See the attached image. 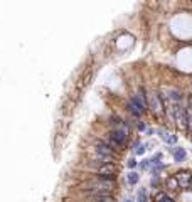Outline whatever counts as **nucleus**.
I'll return each mask as SVG.
<instances>
[{
	"label": "nucleus",
	"instance_id": "nucleus-7",
	"mask_svg": "<svg viewBox=\"0 0 192 202\" xmlns=\"http://www.w3.org/2000/svg\"><path fill=\"white\" fill-rule=\"evenodd\" d=\"M157 133H158L160 138H162V142H165L167 145H174V143L177 142V136H175V135H172V133H169L167 130H163V128L157 130Z\"/></svg>",
	"mask_w": 192,
	"mask_h": 202
},
{
	"label": "nucleus",
	"instance_id": "nucleus-4",
	"mask_svg": "<svg viewBox=\"0 0 192 202\" xmlns=\"http://www.w3.org/2000/svg\"><path fill=\"white\" fill-rule=\"evenodd\" d=\"M115 174H116V165L115 164H105V165L96 168V177H99V179L115 180Z\"/></svg>",
	"mask_w": 192,
	"mask_h": 202
},
{
	"label": "nucleus",
	"instance_id": "nucleus-13",
	"mask_svg": "<svg viewBox=\"0 0 192 202\" xmlns=\"http://www.w3.org/2000/svg\"><path fill=\"white\" fill-rule=\"evenodd\" d=\"M137 202H148V194H147V189L140 187V190H138V194H137Z\"/></svg>",
	"mask_w": 192,
	"mask_h": 202
},
{
	"label": "nucleus",
	"instance_id": "nucleus-9",
	"mask_svg": "<svg viewBox=\"0 0 192 202\" xmlns=\"http://www.w3.org/2000/svg\"><path fill=\"white\" fill-rule=\"evenodd\" d=\"M131 150H133V153L137 155V157H140V155H145V152H147V145H145V143H140L137 140V142L131 143Z\"/></svg>",
	"mask_w": 192,
	"mask_h": 202
},
{
	"label": "nucleus",
	"instance_id": "nucleus-21",
	"mask_svg": "<svg viewBox=\"0 0 192 202\" xmlns=\"http://www.w3.org/2000/svg\"><path fill=\"white\" fill-rule=\"evenodd\" d=\"M187 106H189V108H192V95H189V96H187Z\"/></svg>",
	"mask_w": 192,
	"mask_h": 202
},
{
	"label": "nucleus",
	"instance_id": "nucleus-18",
	"mask_svg": "<svg viewBox=\"0 0 192 202\" xmlns=\"http://www.w3.org/2000/svg\"><path fill=\"white\" fill-rule=\"evenodd\" d=\"M165 197H167V192H165V190H162V192H157V194L154 196V202H162L163 199H165Z\"/></svg>",
	"mask_w": 192,
	"mask_h": 202
},
{
	"label": "nucleus",
	"instance_id": "nucleus-11",
	"mask_svg": "<svg viewBox=\"0 0 192 202\" xmlns=\"http://www.w3.org/2000/svg\"><path fill=\"white\" fill-rule=\"evenodd\" d=\"M165 170V164H157V165H152V168H150V174L152 177H160V174Z\"/></svg>",
	"mask_w": 192,
	"mask_h": 202
},
{
	"label": "nucleus",
	"instance_id": "nucleus-3",
	"mask_svg": "<svg viewBox=\"0 0 192 202\" xmlns=\"http://www.w3.org/2000/svg\"><path fill=\"white\" fill-rule=\"evenodd\" d=\"M94 153H99V155H105V157H111V158H118V152L113 150L111 147L108 145L106 142H103V140H99V142L94 143Z\"/></svg>",
	"mask_w": 192,
	"mask_h": 202
},
{
	"label": "nucleus",
	"instance_id": "nucleus-10",
	"mask_svg": "<svg viewBox=\"0 0 192 202\" xmlns=\"http://www.w3.org/2000/svg\"><path fill=\"white\" fill-rule=\"evenodd\" d=\"M126 182L130 184V185H137V184L140 182V174L135 172V170H130L126 174Z\"/></svg>",
	"mask_w": 192,
	"mask_h": 202
},
{
	"label": "nucleus",
	"instance_id": "nucleus-6",
	"mask_svg": "<svg viewBox=\"0 0 192 202\" xmlns=\"http://www.w3.org/2000/svg\"><path fill=\"white\" fill-rule=\"evenodd\" d=\"M169 152L172 153L174 162H177V164H182V162H186V158H187V152L184 150L182 147H172V148H169Z\"/></svg>",
	"mask_w": 192,
	"mask_h": 202
},
{
	"label": "nucleus",
	"instance_id": "nucleus-19",
	"mask_svg": "<svg viewBox=\"0 0 192 202\" xmlns=\"http://www.w3.org/2000/svg\"><path fill=\"white\" fill-rule=\"evenodd\" d=\"M150 185L154 187V189H158V185H160V177H152V179H150Z\"/></svg>",
	"mask_w": 192,
	"mask_h": 202
},
{
	"label": "nucleus",
	"instance_id": "nucleus-25",
	"mask_svg": "<svg viewBox=\"0 0 192 202\" xmlns=\"http://www.w3.org/2000/svg\"><path fill=\"white\" fill-rule=\"evenodd\" d=\"M190 187H192V179H190Z\"/></svg>",
	"mask_w": 192,
	"mask_h": 202
},
{
	"label": "nucleus",
	"instance_id": "nucleus-1",
	"mask_svg": "<svg viewBox=\"0 0 192 202\" xmlns=\"http://www.w3.org/2000/svg\"><path fill=\"white\" fill-rule=\"evenodd\" d=\"M148 110L152 111V115L157 118L165 116V108H163V99L160 96L158 91H150L148 93Z\"/></svg>",
	"mask_w": 192,
	"mask_h": 202
},
{
	"label": "nucleus",
	"instance_id": "nucleus-2",
	"mask_svg": "<svg viewBox=\"0 0 192 202\" xmlns=\"http://www.w3.org/2000/svg\"><path fill=\"white\" fill-rule=\"evenodd\" d=\"M174 123H175L177 130L187 131V113H186V106L182 103L174 104Z\"/></svg>",
	"mask_w": 192,
	"mask_h": 202
},
{
	"label": "nucleus",
	"instance_id": "nucleus-23",
	"mask_svg": "<svg viewBox=\"0 0 192 202\" xmlns=\"http://www.w3.org/2000/svg\"><path fill=\"white\" fill-rule=\"evenodd\" d=\"M162 202H175V200H174L172 197H169V196H167V197H165V199H163Z\"/></svg>",
	"mask_w": 192,
	"mask_h": 202
},
{
	"label": "nucleus",
	"instance_id": "nucleus-8",
	"mask_svg": "<svg viewBox=\"0 0 192 202\" xmlns=\"http://www.w3.org/2000/svg\"><path fill=\"white\" fill-rule=\"evenodd\" d=\"M165 189L170 190V192H174V190H179V189H180V187H179V182H177V179H175V175L167 177V180H165Z\"/></svg>",
	"mask_w": 192,
	"mask_h": 202
},
{
	"label": "nucleus",
	"instance_id": "nucleus-12",
	"mask_svg": "<svg viewBox=\"0 0 192 202\" xmlns=\"http://www.w3.org/2000/svg\"><path fill=\"white\" fill-rule=\"evenodd\" d=\"M126 110H128V111H130V113H131V115H133V116H135V118H138V120H140V118H142V116H143V113H142V111H140V110H138V108H135V106H133V104H131V103H130V101H128V103H126Z\"/></svg>",
	"mask_w": 192,
	"mask_h": 202
},
{
	"label": "nucleus",
	"instance_id": "nucleus-24",
	"mask_svg": "<svg viewBox=\"0 0 192 202\" xmlns=\"http://www.w3.org/2000/svg\"><path fill=\"white\" fill-rule=\"evenodd\" d=\"M123 202H133V200H131V199H125V200H123Z\"/></svg>",
	"mask_w": 192,
	"mask_h": 202
},
{
	"label": "nucleus",
	"instance_id": "nucleus-17",
	"mask_svg": "<svg viewBox=\"0 0 192 202\" xmlns=\"http://www.w3.org/2000/svg\"><path fill=\"white\" fill-rule=\"evenodd\" d=\"M140 170H148V168L152 167L150 165V160H148V158H143V160H140Z\"/></svg>",
	"mask_w": 192,
	"mask_h": 202
},
{
	"label": "nucleus",
	"instance_id": "nucleus-15",
	"mask_svg": "<svg viewBox=\"0 0 192 202\" xmlns=\"http://www.w3.org/2000/svg\"><path fill=\"white\" fill-rule=\"evenodd\" d=\"M157 164H162V153H160V152H157V153L150 158V165H157Z\"/></svg>",
	"mask_w": 192,
	"mask_h": 202
},
{
	"label": "nucleus",
	"instance_id": "nucleus-22",
	"mask_svg": "<svg viewBox=\"0 0 192 202\" xmlns=\"http://www.w3.org/2000/svg\"><path fill=\"white\" fill-rule=\"evenodd\" d=\"M145 133H147L148 136H152V135L155 133V130H154V128H147V131H145Z\"/></svg>",
	"mask_w": 192,
	"mask_h": 202
},
{
	"label": "nucleus",
	"instance_id": "nucleus-20",
	"mask_svg": "<svg viewBox=\"0 0 192 202\" xmlns=\"http://www.w3.org/2000/svg\"><path fill=\"white\" fill-rule=\"evenodd\" d=\"M137 130H138V131H147V125H145V121L138 120L137 121Z\"/></svg>",
	"mask_w": 192,
	"mask_h": 202
},
{
	"label": "nucleus",
	"instance_id": "nucleus-14",
	"mask_svg": "<svg viewBox=\"0 0 192 202\" xmlns=\"http://www.w3.org/2000/svg\"><path fill=\"white\" fill-rule=\"evenodd\" d=\"M91 199H93V202H115L113 196H94Z\"/></svg>",
	"mask_w": 192,
	"mask_h": 202
},
{
	"label": "nucleus",
	"instance_id": "nucleus-16",
	"mask_svg": "<svg viewBox=\"0 0 192 202\" xmlns=\"http://www.w3.org/2000/svg\"><path fill=\"white\" fill-rule=\"evenodd\" d=\"M126 167L130 168V170H135V168L138 167V162H137V158H133V157H131V158H128V160H126Z\"/></svg>",
	"mask_w": 192,
	"mask_h": 202
},
{
	"label": "nucleus",
	"instance_id": "nucleus-5",
	"mask_svg": "<svg viewBox=\"0 0 192 202\" xmlns=\"http://www.w3.org/2000/svg\"><path fill=\"white\" fill-rule=\"evenodd\" d=\"M175 179L179 182V187L182 190H189L190 189V179H192V174L189 170H182V172H177L175 174Z\"/></svg>",
	"mask_w": 192,
	"mask_h": 202
}]
</instances>
